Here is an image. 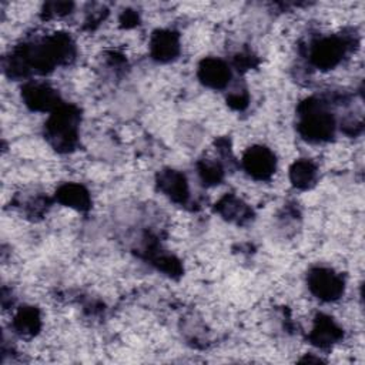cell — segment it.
<instances>
[{
	"label": "cell",
	"mask_w": 365,
	"mask_h": 365,
	"mask_svg": "<svg viewBox=\"0 0 365 365\" xmlns=\"http://www.w3.org/2000/svg\"><path fill=\"white\" fill-rule=\"evenodd\" d=\"M80 111L74 106L61 104L47 118L44 124V135L50 145L60 151H71L78 141Z\"/></svg>",
	"instance_id": "1"
},
{
	"label": "cell",
	"mask_w": 365,
	"mask_h": 365,
	"mask_svg": "<svg viewBox=\"0 0 365 365\" xmlns=\"http://www.w3.org/2000/svg\"><path fill=\"white\" fill-rule=\"evenodd\" d=\"M298 133L311 143L327 141L334 135L335 120L318 98L309 97L298 106Z\"/></svg>",
	"instance_id": "2"
},
{
	"label": "cell",
	"mask_w": 365,
	"mask_h": 365,
	"mask_svg": "<svg viewBox=\"0 0 365 365\" xmlns=\"http://www.w3.org/2000/svg\"><path fill=\"white\" fill-rule=\"evenodd\" d=\"M309 291L319 299L331 302L344 294V279L331 268L315 267L307 275Z\"/></svg>",
	"instance_id": "3"
},
{
	"label": "cell",
	"mask_w": 365,
	"mask_h": 365,
	"mask_svg": "<svg viewBox=\"0 0 365 365\" xmlns=\"http://www.w3.org/2000/svg\"><path fill=\"white\" fill-rule=\"evenodd\" d=\"M346 44L348 41L342 37H325L317 40L311 46V63L321 70L334 68L344 58L348 47Z\"/></svg>",
	"instance_id": "4"
},
{
	"label": "cell",
	"mask_w": 365,
	"mask_h": 365,
	"mask_svg": "<svg viewBox=\"0 0 365 365\" xmlns=\"http://www.w3.org/2000/svg\"><path fill=\"white\" fill-rule=\"evenodd\" d=\"M21 98L24 104L33 111L53 113L63 103L57 90L40 81H30L21 88Z\"/></svg>",
	"instance_id": "5"
},
{
	"label": "cell",
	"mask_w": 365,
	"mask_h": 365,
	"mask_svg": "<svg viewBox=\"0 0 365 365\" xmlns=\"http://www.w3.org/2000/svg\"><path fill=\"white\" fill-rule=\"evenodd\" d=\"M242 167L254 180H268L275 173V155L264 145H252L242 155Z\"/></svg>",
	"instance_id": "6"
},
{
	"label": "cell",
	"mask_w": 365,
	"mask_h": 365,
	"mask_svg": "<svg viewBox=\"0 0 365 365\" xmlns=\"http://www.w3.org/2000/svg\"><path fill=\"white\" fill-rule=\"evenodd\" d=\"M197 76L204 86L220 90L228 86L231 70L225 61L215 57H207L198 64Z\"/></svg>",
	"instance_id": "7"
},
{
	"label": "cell",
	"mask_w": 365,
	"mask_h": 365,
	"mask_svg": "<svg viewBox=\"0 0 365 365\" xmlns=\"http://www.w3.org/2000/svg\"><path fill=\"white\" fill-rule=\"evenodd\" d=\"M158 190L177 204H184L188 200V182L182 173L177 170H163L157 175Z\"/></svg>",
	"instance_id": "8"
},
{
	"label": "cell",
	"mask_w": 365,
	"mask_h": 365,
	"mask_svg": "<svg viewBox=\"0 0 365 365\" xmlns=\"http://www.w3.org/2000/svg\"><path fill=\"white\" fill-rule=\"evenodd\" d=\"M151 57L157 61L167 63L174 60L180 53V38L173 30H157L150 40Z\"/></svg>",
	"instance_id": "9"
},
{
	"label": "cell",
	"mask_w": 365,
	"mask_h": 365,
	"mask_svg": "<svg viewBox=\"0 0 365 365\" xmlns=\"http://www.w3.org/2000/svg\"><path fill=\"white\" fill-rule=\"evenodd\" d=\"M341 338L342 329L332 321V318L319 314L315 319L312 332L309 334V341L319 348H328Z\"/></svg>",
	"instance_id": "10"
},
{
	"label": "cell",
	"mask_w": 365,
	"mask_h": 365,
	"mask_svg": "<svg viewBox=\"0 0 365 365\" xmlns=\"http://www.w3.org/2000/svg\"><path fill=\"white\" fill-rule=\"evenodd\" d=\"M56 200L70 208L86 211L91 205V198L88 191L76 182H66L60 185L56 191Z\"/></svg>",
	"instance_id": "11"
},
{
	"label": "cell",
	"mask_w": 365,
	"mask_h": 365,
	"mask_svg": "<svg viewBox=\"0 0 365 365\" xmlns=\"http://www.w3.org/2000/svg\"><path fill=\"white\" fill-rule=\"evenodd\" d=\"M215 211L220 215H222V218H225L231 222H237V224L247 222L251 218V214H252L250 207L232 194L224 195L215 204Z\"/></svg>",
	"instance_id": "12"
},
{
	"label": "cell",
	"mask_w": 365,
	"mask_h": 365,
	"mask_svg": "<svg viewBox=\"0 0 365 365\" xmlns=\"http://www.w3.org/2000/svg\"><path fill=\"white\" fill-rule=\"evenodd\" d=\"M13 329L21 336H33L40 331V312L34 307H21L13 318Z\"/></svg>",
	"instance_id": "13"
},
{
	"label": "cell",
	"mask_w": 365,
	"mask_h": 365,
	"mask_svg": "<svg viewBox=\"0 0 365 365\" xmlns=\"http://www.w3.org/2000/svg\"><path fill=\"white\" fill-rule=\"evenodd\" d=\"M289 180L294 187L305 190L317 180V165L307 158L295 161L289 168Z\"/></svg>",
	"instance_id": "14"
},
{
	"label": "cell",
	"mask_w": 365,
	"mask_h": 365,
	"mask_svg": "<svg viewBox=\"0 0 365 365\" xmlns=\"http://www.w3.org/2000/svg\"><path fill=\"white\" fill-rule=\"evenodd\" d=\"M198 174L204 184L215 185L220 184L224 177V170L220 163L212 160H201L198 163Z\"/></svg>",
	"instance_id": "15"
},
{
	"label": "cell",
	"mask_w": 365,
	"mask_h": 365,
	"mask_svg": "<svg viewBox=\"0 0 365 365\" xmlns=\"http://www.w3.org/2000/svg\"><path fill=\"white\" fill-rule=\"evenodd\" d=\"M151 254V262L161 269L163 272L168 274V275H180L181 274V265L180 261L177 258H174L173 255L168 254H161L158 251H150Z\"/></svg>",
	"instance_id": "16"
},
{
	"label": "cell",
	"mask_w": 365,
	"mask_h": 365,
	"mask_svg": "<svg viewBox=\"0 0 365 365\" xmlns=\"http://www.w3.org/2000/svg\"><path fill=\"white\" fill-rule=\"evenodd\" d=\"M227 101L234 110H244L248 106V94L245 90H235L228 96Z\"/></svg>",
	"instance_id": "17"
},
{
	"label": "cell",
	"mask_w": 365,
	"mask_h": 365,
	"mask_svg": "<svg viewBox=\"0 0 365 365\" xmlns=\"http://www.w3.org/2000/svg\"><path fill=\"white\" fill-rule=\"evenodd\" d=\"M71 7H73L71 3H48V4H46L44 10H46L47 17H51V16L58 17V16L70 13Z\"/></svg>",
	"instance_id": "18"
},
{
	"label": "cell",
	"mask_w": 365,
	"mask_h": 365,
	"mask_svg": "<svg viewBox=\"0 0 365 365\" xmlns=\"http://www.w3.org/2000/svg\"><path fill=\"white\" fill-rule=\"evenodd\" d=\"M120 23L123 27H133L135 24H138V16L135 11L133 10H127L123 13L121 19H120Z\"/></svg>",
	"instance_id": "19"
},
{
	"label": "cell",
	"mask_w": 365,
	"mask_h": 365,
	"mask_svg": "<svg viewBox=\"0 0 365 365\" xmlns=\"http://www.w3.org/2000/svg\"><path fill=\"white\" fill-rule=\"evenodd\" d=\"M235 66L238 67V70H240V67L241 68H248V67L252 66V57L250 54H240L235 58Z\"/></svg>",
	"instance_id": "20"
}]
</instances>
